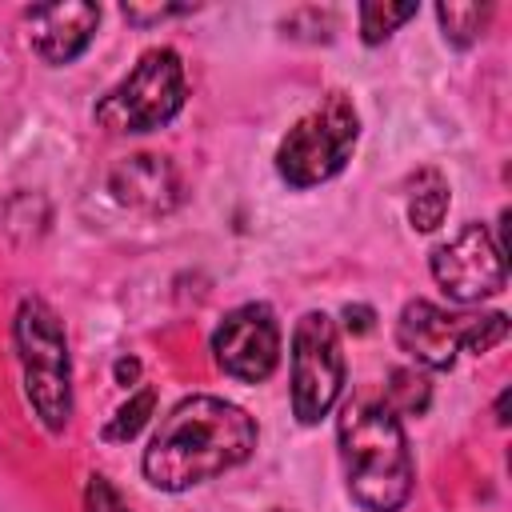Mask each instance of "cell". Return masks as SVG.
Returning a JSON list of instances; mask_svg holds the SVG:
<instances>
[{
  "mask_svg": "<svg viewBox=\"0 0 512 512\" xmlns=\"http://www.w3.org/2000/svg\"><path fill=\"white\" fill-rule=\"evenodd\" d=\"M256 448V420L220 396L180 400L144 448V476L160 492H184L244 464Z\"/></svg>",
  "mask_w": 512,
  "mask_h": 512,
  "instance_id": "cell-1",
  "label": "cell"
},
{
  "mask_svg": "<svg viewBox=\"0 0 512 512\" xmlns=\"http://www.w3.org/2000/svg\"><path fill=\"white\" fill-rule=\"evenodd\" d=\"M348 492L364 512H396L412 496V452L384 400H348L336 420Z\"/></svg>",
  "mask_w": 512,
  "mask_h": 512,
  "instance_id": "cell-2",
  "label": "cell"
},
{
  "mask_svg": "<svg viewBox=\"0 0 512 512\" xmlns=\"http://www.w3.org/2000/svg\"><path fill=\"white\" fill-rule=\"evenodd\" d=\"M16 356L24 368V396L48 432H64L72 420V364L60 316L44 300H24L12 320Z\"/></svg>",
  "mask_w": 512,
  "mask_h": 512,
  "instance_id": "cell-3",
  "label": "cell"
},
{
  "mask_svg": "<svg viewBox=\"0 0 512 512\" xmlns=\"http://www.w3.org/2000/svg\"><path fill=\"white\" fill-rule=\"evenodd\" d=\"M360 140V116L344 92H328L320 108L300 116L288 136L276 148V172L292 188H312L332 180L348 160Z\"/></svg>",
  "mask_w": 512,
  "mask_h": 512,
  "instance_id": "cell-4",
  "label": "cell"
},
{
  "mask_svg": "<svg viewBox=\"0 0 512 512\" xmlns=\"http://www.w3.org/2000/svg\"><path fill=\"white\" fill-rule=\"evenodd\" d=\"M188 96L184 64L172 48H148L136 68L96 104V124L112 136L128 132H152L168 124Z\"/></svg>",
  "mask_w": 512,
  "mask_h": 512,
  "instance_id": "cell-5",
  "label": "cell"
},
{
  "mask_svg": "<svg viewBox=\"0 0 512 512\" xmlns=\"http://www.w3.org/2000/svg\"><path fill=\"white\" fill-rule=\"evenodd\" d=\"M344 388V352L336 320L324 312H304L292 328V412L300 424L328 416Z\"/></svg>",
  "mask_w": 512,
  "mask_h": 512,
  "instance_id": "cell-6",
  "label": "cell"
},
{
  "mask_svg": "<svg viewBox=\"0 0 512 512\" xmlns=\"http://www.w3.org/2000/svg\"><path fill=\"white\" fill-rule=\"evenodd\" d=\"M432 276L456 304H476L504 288L508 260L484 224H464L456 240L432 252Z\"/></svg>",
  "mask_w": 512,
  "mask_h": 512,
  "instance_id": "cell-7",
  "label": "cell"
},
{
  "mask_svg": "<svg viewBox=\"0 0 512 512\" xmlns=\"http://www.w3.org/2000/svg\"><path fill=\"white\" fill-rule=\"evenodd\" d=\"M216 364L244 384H260L280 364V324L268 304H240L232 308L212 332Z\"/></svg>",
  "mask_w": 512,
  "mask_h": 512,
  "instance_id": "cell-8",
  "label": "cell"
},
{
  "mask_svg": "<svg viewBox=\"0 0 512 512\" xmlns=\"http://www.w3.org/2000/svg\"><path fill=\"white\" fill-rule=\"evenodd\" d=\"M476 316H464V312H444L428 300H408L400 308V320H396V344L424 368H452L456 364V352L464 348L468 332H472Z\"/></svg>",
  "mask_w": 512,
  "mask_h": 512,
  "instance_id": "cell-9",
  "label": "cell"
},
{
  "mask_svg": "<svg viewBox=\"0 0 512 512\" xmlns=\"http://www.w3.org/2000/svg\"><path fill=\"white\" fill-rule=\"evenodd\" d=\"M28 44L44 64H72L96 36L100 4L88 0H56V4H32L24 12Z\"/></svg>",
  "mask_w": 512,
  "mask_h": 512,
  "instance_id": "cell-10",
  "label": "cell"
},
{
  "mask_svg": "<svg viewBox=\"0 0 512 512\" xmlns=\"http://www.w3.org/2000/svg\"><path fill=\"white\" fill-rule=\"evenodd\" d=\"M108 188H112V196L124 208H136V212H148V216L172 212L180 204V176H176V168L164 156H152V152L124 156L112 168Z\"/></svg>",
  "mask_w": 512,
  "mask_h": 512,
  "instance_id": "cell-11",
  "label": "cell"
},
{
  "mask_svg": "<svg viewBox=\"0 0 512 512\" xmlns=\"http://www.w3.org/2000/svg\"><path fill=\"white\" fill-rule=\"evenodd\" d=\"M444 212H448V184L440 172L424 168L416 180H412V196H408V220L416 232H432L444 224Z\"/></svg>",
  "mask_w": 512,
  "mask_h": 512,
  "instance_id": "cell-12",
  "label": "cell"
},
{
  "mask_svg": "<svg viewBox=\"0 0 512 512\" xmlns=\"http://www.w3.org/2000/svg\"><path fill=\"white\" fill-rule=\"evenodd\" d=\"M436 16H440V28H444L448 44L468 48V44H476L480 32L488 28L492 4H436Z\"/></svg>",
  "mask_w": 512,
  "mask_h": 512,
  "instance_id": "cell-13",
  "label": "cell"
},
{
  "mask_svg": "<svg viewBox=\"0 0 512 512\" xmlns=\"http://www.w3.org/2000/svg\"><path fill=\"white\" fill-rule=\"evenodd\" d=\"M432 400V388H428V376L416 372V368H392L388 372V408L396 416H420Z\"/></svg>",
  "mask_w": 512,
  "mask_h": 512,
  "instance_id": "cell-14",
  "label": "cell"
},
{
  "mask_svg": "<svg viewBox=\"0 0 512 512\" xmlns=\"http://www.w3.org/2000/svg\"><path fill=\"white\" fill-rule=\"evenodd\" d=\"M416 16V4H380V0H368V4H360V36H364V44H380V40H388L404 20H412Z\"/></svg>",
  "mask_w": 512,
  "mask_h": 512,
  "instance_id": "cell-15",
  "label": "cell"
},
{
  "mask_svg": "<svg viewBox=\"0 0 512 512\" xmlns=\"http://www.w3.org/2000/svg\"><path fill=\"white\" fill-rule=\"evenodd\" d=\"M152 408H156V392L152 388H140V392H132L120 408H116V416L108 420V428H104V440H132L144 424H148V416H152Z\"/></svg>",
  "mask_w": 512,
  "mask_h": 512,
  "instance_id": "cell-16",
  "label": "cell"
},
{
  "mask_svg": "<svg viewBox=\"0 0 512 512\" xmlns=\"http://www.w3.org/2000/svg\"><path fill=\"white\" fill-rule=\"evenodd\" d=\"M504 336H508V316H504V312H484V316H476V324H472V332H468V340H464V352L484 356V352H492Z\"/></svg>",
  "mask_w": 512,
  "mask_h": 512,
  "instance_id": "cell-17",
  "label": "cell"
},
{
  "mask_svg": "<svg viewBox=\"0 0 512 512\" xmlns=\"http://www.w3.org/2000/svg\"><path fill=\"white\" fill-rule=\"evenodd\" d=\"M84 512H128V504L112 488L108 476H88V484H84Z\"/></svg>",
  "mask_w": 512,
  "mask_h": 512,
  "instance_id": "cell-18",
  "label": "cell"
},
{
  "mask_svg": "<svg viewBox=\"0 0 512 512\" xmlns=\"http://www.w3.org/2000/svg\"><path fill=\"white\" fill-rule=\"evenodd\" d=\"M196 4H124V20L128 24H136V28H148V24H156V20H168V16H184V12H192Z\"/></svg>",
  "mask_w": 512,
  "mask_h": 512,
  "instance_id": "cell-19",
  "label": "cell"
},
{
  "mask_svg": "<svg viewBox=\"0 0 512 512\" xmlns=\"http://www.w3.org/2000/svg\"><path fill=\"white\" fill-rule=\"evenodd\" d=\"M372 320H376V312H372L368 304H348V308H344V328H348V332H368Z\"/></svg>",
  "mask_w": 512,
  "mask_h": 512,
  "instance_id": "cell-20",
  "label": "cell"
},
{
  "mask_svg": "<svg viewBox=\"0 0 512 512\" xmlns=\"http://www.w3.org/2000/svg\"><path fill=\"white\" fill-rule=\"evenodd\" d=\"M112 372H116V384H124V388H128V384L140 376V360H132V356H120Z\"/></svg>",
  "mask_w": 512,
  "mask_h": 512,
  "instance_id": "cell-21",
  "label": "cell"
},
{
  "mask_svg": "<svg viewBox=\"0 0 512 512\" xmlns=\"http://www.w3.org/2000/svg\"><path fill=\"white\" fill-rule=\"evenodd\" d=\"M496 424H508V392H500L496 400Z\"/></svg>",
  "mask_w": 512,
  "mask_h": 512,
  "instance_id": "cell-22",
  "label": "cell"
},
{
  "mask_svg": "<svg viewBox=\"0 0 512 512\" xmlns=\"http://www.w3.org/2000/svg\"><path fill=\"white\" fill-rule=\"evenodd\" d=\"M272 512H288V508H272Z\"/></svg>",
  "mask_w": 512,
  "mask_h": 512,
  "instance_id": "cell-23",
  "label": "cell"
}]
</instances>
